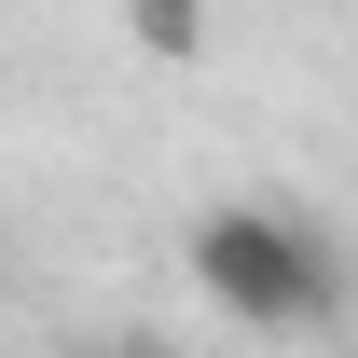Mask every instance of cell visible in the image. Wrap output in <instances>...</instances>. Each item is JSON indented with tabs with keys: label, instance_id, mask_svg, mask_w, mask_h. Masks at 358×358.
<instances>
[{
	"label": "cell",
	"instance_id": "obj_1",
	"mask_svg": "<svg viewBox=\"0 0 358 358\" xmlns=\"http://www.w3.org/2000/svg\"><path fill=\"white\" fill-rule=\"evenodd\" d=\"M179 248H193V289H207L234 331H262V345H331V331L358 317V262H345V234L303 221V207L234 193V207H207Z\"/></svg>",
	"mask_w": 358,
	"mask_h": 358
},
{
	"label": "cell",
	"instance_id": "obj_2",
	"mask_svg": "<svg viewBox=\"0 0 358 358\" xmlns=\"http://www.w3.org/2000/svg\"><path fill=\"white\" fill-rule=\"evenodd\" d=\"M124 42L138 55H193L207 42V0H124Z\"/></svg>",
	"mask_w": 358,
	"mask_h": 358
}]
</instances>
